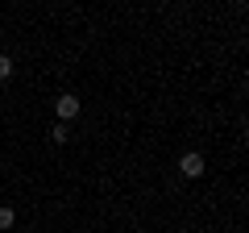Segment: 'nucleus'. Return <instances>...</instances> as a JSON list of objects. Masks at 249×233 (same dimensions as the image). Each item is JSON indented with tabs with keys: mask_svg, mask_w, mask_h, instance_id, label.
<instances>
[{
	"mask_svg": "<svg viewBox=\"0 0 249 233\" xmlns=\"http://www.w3.org/2000/svg\"><path fill=\"white\" fill-rule=\"evenodd\" d=\"M79 108H83V104H79V96H71V92L54 100V113H58V121H62V125H67L71 116H79Z\"/></svg>",
	"mask_w": 249,
	"mask_h": 233,
	"instance_id": "f257e3e1",
	"label": "nucleus"
},
{
	"mask_svg": "<svg viewBox=\"0 0 249 233\" xmlns=\"http://www.w3.org/2000/svg\"><path fill=\"white\" fill-rule=\"evenodd\" d=\"M178 171H183L187 179H199V175H204V154H196V150H187L183 158H178Z\"/></svg>",
	"mask_w": 249,
	"mask_h": 233,
	"instance_id": "f03ea898",
	"label": "nucleus"
},
{
	"mask_svg": "<svg viewBox=\"0 0 249 233\" xmlns=\"http://www.w3.org/2000/svg\"><path fill=\"white\" fill-rule=\"evenodd\" d=\"M67 137H71V129H67V125H62V121H58V125L50 129V142H54V146H62V142H67Z\"/></svg>",
	"mask_w": 249,
	"mask_h": 233,
	"instance_id": "7ed1b4c3",
	"label": "nucleus"
},
{
	"mask_svg": "<svg viewBox=\"0 0 249 233\" xmlns=\"http://www.w3.org/2000/svg\"><path fill=\"white\" fill-rule=\"evenodd\" d=\"M13 221H17V213L9 204H0V229H13Z\"/></svg>",
	"mask_w": 249,
	"mask_h": 233,
	"instance_id": "20e7f679",
	"label": "nucleus"
},
{
	"mask_svg": "<svg viewBox=\"0 0 249 233\" xmlns=\"http://www.w3.org/2000/svg\"><path fill=\"white\" fill-rule=\"evenodd\" d=\"M9 75H13V58H9V54H0V79H9Z\"/></svg>",
	"mask_w": 249,
	"mask_h": 233,
	"instance_id": "39448f33",
	"label": "nucleus"
}]
</instances>
